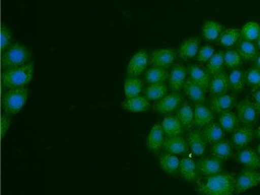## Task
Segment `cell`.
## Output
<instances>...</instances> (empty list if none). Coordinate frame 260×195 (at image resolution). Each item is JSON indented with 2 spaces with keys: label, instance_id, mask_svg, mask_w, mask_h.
Returning a JSON list of instances; mask_svg holds the SVG:
<instances>
[{
  "label": "cell",
  "instance_id": "6da1fadb",
  "mask_svg": "<svg viewBox=\"0 0 260 195\" xmlns=\"http://www.w3.org/2000/svg\"><path fill=\"white\" fill-rule=\"evenodd\" d=\"M236 189V179L230 173L207 176L197 182V191L201 195H233Z\"/></svg>",
  "mask_w": 260,
  "mask_h": 195
},
{
  "label": "cell",
  "instance_id": "7a4b0ae2",
  "mask_svg": "<svg viewBox=\"0 0 260 195\" xmlns=\"http://www.w3.org/2000/svg\"><path fill=\"white\" fill-rule=\"evenodd\" d=\"M35 74L34 62L14 69L4 70L1 75V84L4 89L26 87Z\"/></svg>",
  "mask_w": 260,
  "mask_h": 195
},
{
  "label": "cell",
  "instance_id": "3957f363",
  "mask_svg": "<svg viewBox=\"0 0 260 195\" xmlns=\"http://www.w3.org/2000/svg\"><path fill=\"white\" fill-rule=\"evenodd\" d=\"M32 52L25 45L20 43H13L10 47L3 51L1 63L4 70L14 69L30 63Z\"/></svg>",
  "mask_w": 260,
  "mask_h": 195
},
{
  "label": "cell",
  "instance_id": "277c9868",
  "mask_svg": "<svg viewBox=\"0 0 260 195\" xmlns=\"http://www.w3.org/2000/svg\"><path fill=\"white\" fill-rule=\"evenodd\" d=\"M28 97V88L6 89L3 93L2 106L4 113L13 116L22 110Z\"/></svg>",
  "mask_w": 260,
  "mask_h": 195
},
{
  "label": "cell",
  "instance_id": "5b68a950",
  "mask_svg": "<svg viewBox=\"0 0 260 195\" xmlns=\"http://www.w3.org/2000/svg\"><path fill=\"white\" fill-rule=\"evenodd\" d=\"M177 54L174 50L168 48L156 49L150 54V63L153 67L168 69L174 64Z\"/></svg>",
  "mask_w": 260,
  "mask_h": 195
},
{
  "label": "cell",
  "instance_id": "8992f818",
  "mask_svg": "<svg viewBox=\"0 0 260 195\" xmlns=\"http://www.w3.org/2000/svg\"><path fill=\"white\" fill-rule=\"evenodd\" d=\"M260 184V173L253 169H243L236 179L237 193H243Z\"/></svg>",
  "mask_w": 260,
  "mask_h": 195
},
{
  "label": "cell",
  "instance_id": "52a82bcc",
  "mask_svg": "<svg viewBox=\"0 0 260 195\" xmlns=\"http://www.w3.org/2000/svg\"><path fill=\"white\" fill-rule=\"evenodd\" d=\"M150 63V55L145 50L137 52L130 59L127 67V75L129 77H138L146 71Z\"/></svg>",
  "mask_w": 260,
  "mask_h": 195
},
{
  "label": "cell",
  "instance_id": "ba28073f",
  "mask_svg": "<svg viewBox=\"0 0 260 195\" xmlns=\"http://www.w3.org/2000/svg\"><path fill=\"white\" fill-rule=\"evenodd\" d=\"M238 120L247 126L254 124L259 116V111L253 103L248 100L240 102L237 106Z\"/></svg>",
  "mask_w": 260,
  "mask_h": 195
},
{
  "label": "cell",
  "instance_id": "9c48e42d",
  "mask_svg": "<svg viewBox=\"0 0 260 195\" xmlns=\"http://www.w3.org/2000/svg\"><path fill=\"white\" fill-rule=\"evenodd\" d=\"M188 70L181 63L173 65V69L169 73V89L173 93H178L184 87L186 82V76Z\"/></svg>",
  "mask_w": 260,
  "mask_h": 195
},
{
  "label": "cell",
  "instance_id": "30bf717a",
  "mask_svg": "<svg viewBox=\"0 0 260 195\" xmlns=\"http://www.w3.org/2000/svg\"><path fill=\"white\" fill-rule=\"evenodd\" d=\"M182 96L179 93H172L157 101L154 108L157 112L161 114H169L181 106Z\"/></svg>",
  "mask_w": 260,
  "mask_h": 195
},
{
  "label": "cell",
  "instance_id": "8fae6325",
  "mask_svg": "<svg viewBox=\"0 0 260 195\" xmlns=\"http://www.w3.org/2000/svg\"><path fill=\"white\" fill-rule=\"evenodd\" d=\"M187 70L191 81L200 85L205 91L209 89L210 84H211L210 76L211 75L207 71V69H203L199 65L189 64L187 67Z\"/></svg>",
  "mask_w": 260,
  "mask_h": 195
},
{
  "label": "cell",
  "instance_id": "7c38bea8",
  "mask_svg": "<svg viewBox=\"0 0 260 195\" xmlns=\"http://www.w3.org/2000/svg\"><path fill=\"white\" fill-rule=\"evenodd\" d=\"M197 169L203 176H212L221 172L223 162L214 156L203 158L198 162Z\"/></svg>",
  "mask_w": 260,
  "mask_h": 195
},
{
  "label": "cell",
  "instance_id": "4fadbf2b",
  "mask_svg": "<svg viewBox=\"0 0 260 195\" xmlns=\"http://www.w3.org/2000/svg\"><path fill=\"white\" fill-rule=\"evenodd\" d=\"M150 101L145 96L138 95L132 98H126L122 102L121 108L130 112H143L150 108Z\"/></svg>",
  "mask_w": 260,
  "mask_h": 195
},
{
  "label": "cell",
  "instance_id": "5bb4252c",
  "mask_svg": "<svg viewBox=\"0 0 260 195\" xmlns=\"http://www.w3.org/2000/svg\"><path fill=\"white\" fill-rule=\"evenodd\" d=\"M200 44H201V39L199 37L189 38L183 41L179 50L180 57L184 60L192 59L198 55L200 50L199 49Z\"/></svg>",
  "mask_w": 260,
  "mask_h": 195
},
{
  "label": "cell",
  "instance_id": "9a60e30c",
  "mask_svg": "<svg viewBox=\"0 0 260 195\" xmlns=\"http://www.w3.org/2000/svg\"><path fill=\"white\" fill-rule=\"evenodd\" d=\"M162 147L173 154H184L189 150L186 141L181 136L167 137Z\"/></svg>",
  "mask_w": 260,
  "mask_h": 195
},
{
  "label": "cell",
  "instance_id": "2e32d148",
  "mask_svg": "<svg viewBox=\"0 0 260 195\" xmlns=\"http://www.w3.org/2000/svg\"><path fill=\"white\" fill-rule=\"evenodd\" d=\"M254 133L250 126H243L237 128L232 137V142L236 148H245L253 139Z\"/></svg>",
  "mask_w": 260,
  "mask_h": 195
},
{
  "label": "cell",
  "instance_id": "e0dca14e",
  "mask_svg": "<svg viewBox=\"0 0 260 195\" xmlns=\"http://www.w3.org/2000/svg\"><path fill=\"white\" fill-rule=\"evenodd\" d=\"M229 87V76L227 73L222 71L212 77L210 84L209 92L212 96L222 95L226 93Z\"/></svg>",
  "mask_w": 260,
  "mask_h": 195
},
{
  "label": "cell",
  "instance_id": "ac0fdd59",
  "mask_svg": "<svg viewBox=\"0 0 260 195\" xmlns=\"http://www.w3.org/2000/svg\"><path fill=\"white\" fill-rule=\"evenodd\" d=\"M235 106V98L230 94L213 96L211 100V109L216 113L230 112Z\"/></svg>",
  "mask_w": 260,
  "mask_h": 195
},
{
  "label": "cell",
  "instance_id": "d6986e66",
  "mask_svg": "<svg viewBox=\"0 0 260 195\" xmlns=\"http://www.w3.org/2000/svg\"><path fill=\"white\" fill-rule=\"evenodd\" d=\"M165 131L161 124H156L153 126L149 133L147 138V146L153 152H158L165 142Z\"/></svg>",
  "mask_w": 260,
  "mask_h": 195
},
{
  "label": "cell",
  "instance_id": "ffe728a7",
  "mask_svg": "<svg viewBox=\"0 0 260 195\" xmlns=\"http://www.w3.org/2000/svg\"><path fill=\"white\" fill-rule=\"evenodd\" d=\"M194 122L193 124L199 128L206 127L213 120V113L211 108H207L203 104H195L193 108Z\"/></svg>",
  "mask_w": 260,
  "mask_h": 195
},
{
  "label": "cell",
  "instance_id": "44dd1931",
  "mask_svg": "<svg viewBox=\"0 0 260 195\" xmlns=\"http://www.w3.org/2000/svg\"><path fill=\"white\" fill-rule=\"evenodd\" d=\"M223 32V25L216 21L207 20L203 23L202 35H203V39H205V40L208 41V42H215L217 40Z\"/></svg>",
  "mask_w": 260,
  "mask_h": 195
},
{
  "label": "cell",
  "instance_id": "7402d4cb",
  "mask_svg": "<svg viewBox=\"0 0 260 195\" xmlns=\"http://www.w3.org/2000/svg\"><path fill=\"white\" fill-rule=\"evenodd\" d=\"M162 129L168 137L181 136L183 132V126L177 116H166L162 120Z\"/></svg>",
  "mask_w": 260,
  "mask_h": 195
},
{
  "label": "cell",
  "instance_id": "603a6c76",
  "mask_svg": "<svg viewBox=\"0 0 260 195\" xmlns=\"http://www.w3.org/2000/svg\"><path fill=\"white\" fill-rule=\"evenodd\" d=\"M203 136L206 142H209L210 144H214L215 142L223 140L224 138V130L222 128L220 124L215 122H211L203 129Z\"/></svg>",
  "mask_w": 260,
  "mask_h": 195
},
{
  "label": "cell",
  "instance_id": "cb8c5ba5",
  "mask_svg": "<svg viewBox=\"0 0 260 195\" xmlns=\"http://www.w3.org/2000/svg\"><path fill=\"white\" fill-rule=\"evenodd\" d=\"M184 89L187 96L195 104H203L205 102V90L200 85L191 81L189 78L185 82Z\"/></svg>",
  "mask_w": 260,
  "mask_h": 195
},
{
  "label": "cell",
  "instance_id": "d4e9b609",
  "mask_svg": "<svg viewBox=\"0 0 260 195\" xmlns=\"http://www.w3.org/2000/svg\"><path fill=\"white\" fill-rule=\"evenodd\" d=\"M187 143L189 148L195 155H203L206 151V140L203 134L190 132L187 136Z\"/></svg>",
  "mask_w": 260,
  "mask_h": 195
},
{
  "label": "cell",
  "instance_id": "484cf974",
  "mask_svg": "<svg viewBox=\"0 0 260 195\" xmlns=\"http://www.w3.org/2000/svg\"><path fill=\"white\" fill-rule=\"evenodd\" d=\"M179 172L181 177L186 181H196L198 177L197 166L194 161L190 158H184L180 162Z\"/></svg>",
  "mask_w": 260,
  "mask_h": 195
},
{
  "label": "cell",
  "instance_id": "4316f807",
  "mask_svg": "<svg viewBox=\"0 0 260 195\" xmlns=\"http://www.w3.org/2000/svg\"><path fill=\"white\" fill-rule=\"evenodd\" d=\"M238 161L245 168L255 170L260 165L259 158L250 148H244L240 151L238 156Z\"/></svg>",
  "mask_w": 260,
  "mask_h": 195
},
{
  "label": "cell",
  "instance_id": "83f0119b",
  "mask_svg": "<svg viewBox=\"0 0 260 195\" xmlns=\"http://www.w3.org/2000/svg\"><path fill=\"white\" fill-rule=\"evenodd\" d=\"M210 152L215 158L227 160L233 155V148L229 141L221 140L212 144Z\"/></svg>",
  "mask_w": 260,
  "mask_h": 195
},
{
  "label": "cell",
  "instance_id": "f1b7e54d",
  "mask_svg": "<svg viewBox=\"0 0 260 195\" xmlns=\"http://www.w3.org/2000/svg\"><path fill=\"white\" fill-rule=\"evenodd\" d=\"M241 30L238 28H228L219 37V43L227 48H232L239 44L241 42Z\"/></svg>",
  "mask_w": 260,
  "mask_h": 195
},
{
  "label": "cell",
  "instance_id": "f546056e",
  "mask_svg": "<svg viewBox=\"0 0 260 195\" xmlns=\"http://www.w3.org/2000/svg\"><path fill=\"white\" fill-rule=\"evenodd\" d=\"M169 73L167 69L162 68L152 67L145 73V80L150 85L152 84L165 83L169 80Z\"/></svg>",
  "mask_w": 260,
  "mask_h": 195
},
{
  "label": "cell",
  "instance_id": "4dcf8cb0",
  "mask_svg": "<svg viewBox=\"0 0 260 195\" xmlns=\"http://www.w3.org/2000/svg\"><path fill=\"white\" fill-rule=\"evenodd\" d=\"M179 158L175 154L168 153L161 155L159 158V165L161 169L168 174H175L180 166Z\"/></svg>",
  "mask_w": 260,
  "mask_h": 195
},
{
  "label": "cell",
  "instance_id": "1f68e13d",
  "mask_svg": "<svg viewBox=\"0 0 260 195\" xmlns=\"http://www.w3.org/2000/svg\"><path fill=\"white\" fill-rule=\"evenodd\" d=\"M143 82L138 77H129L124 81V91L126 98L140 95L143 89Z\"/></svg>",
  "mask_w": 260,
  "mask_h": 195
},
{
  "label": "cell",
  "instance_id": "d6a6232c",
  "mask_svg": "<svg viewBox=\"0 0 260 195\" xmlns=\"http://www.w3.org/2000/svg\"><path fill=\"white\" fill-rule=\"evenodd\" d=\"M145 97L149 101H158L168 93V86L165 83L152 84L145 89Z\"/></svg>",
  "mask_w": 260,
  "mask_h": 195
},
{
  "label": "cell",
  "instance_id": "836d02e7",
  "mask_svg": "<svg viewBox=\"0 0 260 195\" xmlns=\"http://www.w3.org/2000/svg\"><path fill=\"white\" fill-rule=\"evenodd\" d=\"M177 116L184 128H189L194 122L193 109L188 103L181 105L177 110Z\"/></svg>",
  "mask_w": 260,
  "mask_h": 195
},
{
  "label": "cell",
  "instance_id": "e575fe53",
  "mask_svg": "<svg viewBox=\"0 0 260 195\" xmlns=\"http://www.w3.org/2000/svg\"><path fill=\"white\" fill-rule=\"evenodd\" d=\"M219 124L226 132H234L238 125V117L234 112H223L219 115Z\"/></svg>",
  "mask_w": 260,
  "mask_h": 195
},
{
  "label": "cell",
  "instance_id": "d590c367",
  "mask_svg": "<svg viewBox=\"0 0 260 195\" xmlns=\"http://www.w3.org/2000/svg\"><path fill=\"white\" fill-rule=\"evenodd\" d=\"M224 53L222 51L215 53V55L211 57L207 63V71L210 73V75H215L217 73L223 71V65H224Z\"/></svg>",
  "mask_w": 260,
  "mask_h": 195
},
{
  "label": "cell",
  "instance_id": "8d00e7d4",
  "mask_svg": "<svg viewBox=\"0 0 260 195\" xmlns=\"http://www.w3.org/2000/svg\"><path fill=\"white\" fill-rule=\"evenodd\" d=\"M238 52L242 59L246 61L252 60L257 56V47L253 42L242 40L238 44Z\"/></svg>",
  "mask_w": 260,
  "mask_h": 195
},
{
  "label": "cell",
  "instance_id": "74e56055",
  "mask_svg": "<svg viewBox=\"0 0 260 195\" xmlns=\"http://www.w3.org/2000/svg\"><path fill=\"white\" fill-rule=\"evenodd\" d=\"M241 35L244 40L255 42L260 37V26L256 22L246 23L241 30Z\"/></svg>",
  "mask_w": 260,
  "mask_h": 195
},
{
  "label": "cell",
  "instance_id": "f35d334b",
  "mask_svg": "<svg viewBox=\"0 0 260 195\" xmlns=\"http://www.w3.org/2000/svg\"><path fill=\"white\" fill-rule=\"evenodd\" d=\"M245 81H246V78L243 72L241 69H234L229 76L230 86L235 91H240L243 89Z\"/></svg>",
  "mask_w": 260,
  "mask_h": 195
},
{
  "label": "cell",
  "instance_id": "ab89813d",
  "mask_svg": "<svg viewBox=\"0 0 260 195\" xmlns=\"http://www.w3.org/2000/svg\"><path fill=\"white\" fill-rule=\"evenodd\" d=\"M224 64L230 69H238L242 64V58L235 50H228L224 52Z\"/></svg>",
  "mask_w": 260,
  "mask_h": 195
},
{
  "label": "cell",
  "instance_id": "60d3db41",
  "mask_svg": "<svg viewBox=\"0 0 260 195\" xmlns=\"http://www.w3.org/2000/svg\"><path fill=\"white\" fill-rule=\"evenodd\" d=\"M13 32L8 25L3 24L1 26V51H4L12 44Z\"/></svg>",
  "mask_w": 260,
  "mask_h": 195
},
{
  "label": "cell",
  "instance_id": "b9f144b4",
  "mask_svg": "<svg viewBox=\"0 0 260 195\" xmlns=\"http://www.w3.org/2000/svg\"><path fill=\"white\" fill-rule=\"evenodd\" d=\"M248 85L254 89H260V69L252 68L246 72L245 75Z\"/></svg>",
  "mask_w": 260,
  "mask_h": 195
},
{
  "label": "cell",
  "instance_id": "7bdbcfd3",
  "mask_svg": "<svg viewBox=\"0 0 260 195\" xmlns=\"http://www.w3.org/2000/svg\"><path fill=\"white\" fill-rule=\"evenodd\" d=\"M215 55V49L210 45H205L198 53L197 59L201 63H207Z\"/></svg>",
  "mask_w": 260,
  "mask_h": 195
},
{
  "label": "cell",
  "instance_id": "ee69618b",
  "mask_svg": "<svg viewBox=\"0 0 260 195\" xmlns=\"http://www.w3.org/2000/svg\"><path fill=\"white\" fill-rule=\"evenodd\" d=\"M12 124V116L4 113L1 116V138H4Z\"/></svg>",
  "mask_w": 260,
  "mask_h": 195
},
{
  "label": "cell",
  "instance_id": "f6af8a7d",
  "mask_svg": "<svg viewBox=\"0 0 260 195\" xmlns=\"http://www.w3.org/2000/svg\"><path fill=\"white\" fill-rule=\"evenodd\" d=\"M252 97H253V100H254L253 104L260 112V89H255L253 94H252Z\"/></svg>",
  "mask_w": 260,
  "mask_h": 195
},
{
  "label": "cell",
  "instance_id": "bcb514c9",
  "mask_svg": "<svg viewBox=\"0 0 260 195\" xmlns=\"http://www.w3.org/2000/svg\"><path fill=\"white\" fill-rule=\"evenodd\" d=\"M254 68L260 69V54L257 55L254 59Z\"/></svg>",
  "mask_w": 260,
  "mask_h": 195
},
{
  "label": "cell",
  "instance_id": "7dc6e473",
  "mask_svg": "<svg viewBox=\"0 0 260 195\" xmlns=\"http://www.w3.org/2000/svg\"><path fill=\"white\" fill-rule=\"evenodd\" d=\"M256 46H257V48H258L260 50V37L259 39L256 41Z\"/></svg>",
  "mask_w": 260,
  "mask_h": 195
},
{
  "label": "cell",
  "instance_id": "c3c4849f",
  "mask_svg": "<svg viewBox=\"0 0 260 195\" xmlns=\"http://www.w3.org/2000/svg\"><path fill=\"white\" fill-rule=\"evenodd\" d=\"M257 136L258 137V138H260V125L258 126V129H257Z\"/></svg>",
  "mask_w": 260,
  "mask_h": 195
},
{
  "label": "cell",
  "instance_id": "681fc988",
  "mask_svg": "<svg viewBox=\"0 0 260 195\" xmlns=\"http://www.w3.org/2000/svg\"><path fill=\"white\" fill-rule=\"evenodd\" d=\"M258 154H260V144H259V146H258Z\"/></svg>",
  "mask_w": 260,
  "mask_h": 195
},
{
  "label": "cell",
  "instance_id": "f907efd6",
  "mask_svg": "<svg viewBox=\"0 0 260 195\" xmlns=\"http://www.w3.org/2000/svg\"><path fill=\"white\" fill-rule=\"evenodd\" d=\"M259 167H260V165H259Z\"/></svg>",
  "mask_w": 260,
  "mask_h": 195
}]
</instances>
